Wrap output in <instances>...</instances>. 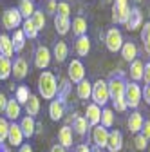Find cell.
I'll list each match as a JSON object with an SVG mask.
<instances>
[{
	"label": "cell",
	"instance_id": "6da1fadb",
	"mask_svg": "<svg viewBox=\"0 0 150 152\" xmlns=\"http://www.w3.org/2000/svg\"><path fill=\"white\" fill-rule=\"evenodd\" d=\"M38 92L44 100H54L58 94V80L49 71H42L38 76Z\"/></svg>",
	"mask_w": 150,
	"mask_h": 152
},
{
	"label": "cell",
	"instance_id": "7a4b0ae2",
	"mask_svg": "<svg viewBox=\"0 0 150 152\" xmlns=\"http://www.w3.org/2000/svg\"><path fill=\"white\" fill-rule=\"evenodd\" d=\"M108 85V94H110V100L116 102V100H123L125 98V89H127V82L123 80V74L119 72L118 76H112V78L107 82Z\"/></svg>",
	"mask_w": 150,
	"mask_h": 152
},
{
	"label": "cell",
	"instance_id": "3957f363",
	"mask_svg": "<svg viewBox=\"0 0 150 152\" xmlns=\"http://www.w3.org/2000/svg\"><path fill=\"white\" fill-rule=\"evenodd\" d=\"M90 98L94 100V103L98 107H105L110 100V94H108V85L105 80H98L96 83H92V94Z\"/></svg>",
	"mask_w": 150,
	"mask_h": 152
},
{
	"label": "cell",
	"instance_id": "277c9868",
	"mask_svg": "<svg viewBox=\"0 0 150 152\" xmlns=\"http://www.w3.org/2000/svg\"><path fill=\"white\" fill-rule=\"evenodd\" d=\"M0 20H2V26L7 31H15V29H20L24 18H22V15H20V11H18V9L9 7V9H6L2 13V18H0Z\"/></svg>",
	"mask_w": 150,
	"mask_h": 152
},
{
	"label": "cell",
	"instance_id": "5b68a950",
	"mask_svg": "<svg viewBox=\"0 0 150 152\" xmlns=\"http://www.w3.org/2000/svg\"><path fill=\"white\" fill-rule=\"evenodd\" d=\"M143 100V89L132 82V83H127V89H125V102H127V107L130 109H138V105L141 103Z\"/></svg>",
	"mask_w": 150,
	"mask_h": 152
},
{
	"label": "cell",
	"instance_id": "8992f818",
	"mask_svg": "<svg viewBox=\"0 0 150 152\" xmlns=\"http://www.w3.org/2000/svg\"><path fill=\"white\" fill-rule=\"evenodd\" d=\"M123 34H121V31L118 29V27H110L108 31H107V34H105V45H107V49L110 51V53H118V51H121V47H123Z\"/></svg>",
	"mask_w": 150,
	"mask_h": 152
},
{
	"label": "cell",
	"instance_id": "52a82bcc",
	"mask_svg": "<svg viewBox=\"0 0 150 152\" xmlns=\"http://www.w3.org/2000/svg\"><path fill=\"white\" fill-rule=\"evenodd\" d=\"M67 72H69V82L71 83H76L78 85L82 80H85V67H83V64L80 60H72L69 64Z\"/></svg>",
	"mask_w": 150,
	"mask_h": 152
},
{
	"label": "cell",
	"instance_id": "ba28073f",
	"mask_svg": "<svg viewBox=\"0 0 150 152\" xmlns=\"http://www.w3.org/2000/svg\"><path fill=\"white\" fill-rule=\"evenodd\" d=\"M29 74V64L24 56H18L13 62V67H11V76L15 80H24L25 76Z\"/></svg>",
	"mask_w": 150,
	"mask_h": 152
},
{
	"label": "cell",
	"instance_id": "9c48e42d",
	"mask_svg": "<svg viewBox=\"0 0 150 152\" xmlns=\"http://www.w3.org/2000/svg\"><path fill=\"white\" fill-rule=\"evenodd\" d=\"M51 51L45 47V45H38L34 51V65L38 69H47L49 64H51Z\"/></svg>",
	"mask_w": 150,
	"mask_h": 152
},
{
	"label": "cell",
	"instance_id": "30bf717a",
	"mask_svg": "<svg viewBox=\"0 0 150 152\" xmlns=\"http://www.w3.org/2000/svg\"><path fill=\"white\" fill-rule=\"evenodd\" d=\"M107 141H108V129H105L103 125L92 127V143H94V147L105 148Z\"/></svg>",
	"mask_w": 150,
	"mask_h": 152
},
{
	"label": "cell",
	"instance_id": "8fae6325",
	"mask_svg": "<svg viewBox=\"0 0 150 152\" xmlns=\"http://www.w3.org/2000/svg\"><path fill=\"white\" fill-rule=\"evenodd\" d=\"M125 27L128 31H138L139 27H143V13L139 7H130V15H128Z\"/></svg>",
	"mask_w": 150,
	"mask_h": 152
},
{
	"label": "cell",
	"instance_id": "7c38bea8",
	"mask_svg": "<svg viewBox=\"0 0 150 152\" xmlns=\"http://www.w3.org/2000/svg\"><path fill=\"white\" fill-rule=\"evenodd\" d=\"M7 141L13 147H22L24 145V132L18 123H9V132H7Z\"/></svg>",
	"mask_w": 150,
	"mask_h": 152
},
{
	"label": "cell",
	"instance_id": "4fadbf2b",
	"mask_svg": "<svg viewBox=\"0 0 150 152\" xmlns=\"http://www.w3.org/2000/svg\"><path fill=\"white\" fill-rule=\"evenodd\" d=\"M130 15V6H116L112 4V22L114 24H127Z\"/></svg>",
	"mask_w": 150,
	"mask_h": 152
},
{
	"label": "cell",
	"instance_id": "5bb4252c",
	"mask_svg": "<svg viewBox=\"0 0 150 152\" xmlns=\"http://www.w3.org/2000/svg\"><path fill=\"white\" fill-rule=\"evenodd\" d=\"M108 152H119L123 148V134L119 130H110L108 132V141L105 147Z\"/></svg>",
	"mask_w": 150,
	"mask_h": 152
},
{
	"label": "cell",
	"instance_id": "9a60e30c",
	"mask_svg": "<svg viewBox=\"0 0 150 152\" xmlns=\"http://www.w3.org/2000/svg\"><path fill=\"white\" fill-rule=\"evenodd\" d=\"M85 120L90 127H96L100 125L101 121V107H98L96 103H90L87 105V110H85Z\"/></svg>",
	"mask_w": 150,
	"mask_h": 152
},
{
	"label": "cell",
	"instance_id": "2e32d148",
	"mask_svg": "<svg viewBox=\"0 0 150 152\" xmlns=\"http://www.w3.org/2000/svg\"><path fill=\"white\" fill-rule=\"evenodd\" d=\"M143 123H145V120H143V116H141V112H138V110H134V112L128 116V120H127V127H128V130L132 132V134H139Z\"/></svg>",
	"mask_w": 150,
	"mask_h": 152
},
{
	"label": "cell",
	"instance_id": "e0dca14e",
	"mask_svg": "<svg viewBox=\"0 0 150 152\" xmlns=\"http://www.w3.org/2000/svg\"><path fill=\"white\" fill-rule=\"evenodd\" d=\"M15 54V49H13V42H11V36L9 34H0V56L4 58H13Z\"/></svg>",
	"mask_w": 150,
	"mask_h": 152
},
{
	"label": "cell",
	"instance_id": "ac0fdd59",
	"mask_svg": "<svg viewBox=\"0 0 150 152\" xmlns=\"http://www.w3.org/2000/svg\"><path fill=\"white\" fill-rule=\"evenodd\" d=\"M4 114H6V118H7V120L15 121V120L20 118V114H22V105L18 103L15 98H13V100H7V105H6Z\"/></svg>",
	"mask_w": 150,
	"mask_h": 152
},
{
	"label": "cell",
	"instance_id": "d6986e66",
	"mask_svg": "<svg viewBox=\"0 0 150 152\" xmlns=\"http://www.w3.org/2000/svg\"><path fill=\"white\" fill-rule=\"evenodd\" d=\"M63 114H65V103L60 102V100H52L49 103V116L52 121H58L63 118Z\"/></svg>",
	"mask_w": 150,
	"mask_h": 152
},
{
	"label": "cell",
	"instance_id": "ffe728a7",
	"mask_svg": "<svg viewBox=\"0 0 150 152\" xmlns=\"http://www.w3.org/2000/svg\"><path fill=\"white\" fill-rule=\"evenodd\" d=\"M18 125H20V129H22V132H24V138H31V136L36 134V121H34V118L24 116Z\"/></svg>",
	"mask_w": 150,
	"mask_h": 152
},
{
	"label": "cell",
	"instance_id": "44dd1931",
	"mask_svg": "<svg viewBox=\"0 0 150 152\" xmlns=\"http://www.w3.org/2000/svg\"><path fill=\"white\" fill-rule=\"evenodd\" d=\"M25 40H27V38H25V34H24L22 29H15V31H13V34H11V42H13L15 53H22V51H24Z\"/></svg>",
	"mask_w": 150,
	"mask_h": 152
},
{
	"label": "cell",
	"instance_id": "7402d4cb",
	"mask_svg": "<svg viewBox=\"0 0 150 152\" xmlns=\"http://www.w3.org/2000/svg\"><path fill=\"white\" fill-rule=\"evenodd\" d=\"M71 31H72V34L76 36V38L87 34V20H85L83 16H76L71 22Z\"/></svg>",
	"mask_w": 150,
	"mask_h": 152
},
{
	"label": "cell",
	"instance_id": "603a6c76",
	"mask_svg": "<svg viewBox=\"0 0 150 152\" xmlns=\"http://www.w3.org/2000/svg\"><path fill=\"white\" fill-rule=\"evenodd\" d=\"M121 56H123V60L132 64L138 58V45L134 42H125L123 47H121Z\"/></svg>",
	"mask_w": 150,
	"mask_h": 152
},
{
	"label": "cell",
	"instance_id": "cb8c5ba5",
	"mask_svg": "<svg viewBox=\"0 0 150 152\" xmlns=\"http://www.w3.org/2000/svg\"><path fill=\"white\" fill-rule=\"evenodd\" d=\"M72 129L69 127V125H63L60 130H58V141H60V145L63 147V148H69V147H72Z\"/></svg>",
	"mask_w": 150,
	"mask_h": 152
},
{
	"label": "cell",
	"instance_id": "d4e9b609",
	"mask_svg": "<svg viewBox=\"0 0 150 152\" xmlns=\"http://www.w3.org/2000/svg\"><path fill=\"white\" fill-rule=\"evenodd\" d=\"M74 51H76L78 56H87L89 54V51H90V40H89L87 34L76 38V42H74Z\"/></svg>",
	"mask_w": 150,
	"mask_h": 152
},
{
	"label": "cell",
	"instance_id": "484cf974",
	"mask_svg": "<svg viewBox=\"0 0 150 152\" xmlns=\"http://www.w3.org/2000/svg\"><path fill=\"white\" fill-rule=\"evenodd\" d=\"M143 71H145V64L141 62V60H134L132 64H130V69H128V76L132 78L136 83L139 82V80H143Z\"/></svg>",
	"mask_w": 150,
	"mask_h": 152
},
{
	"label": "cell",
	"instance_id": "4316f807",
	"mask_svg": "<svg viewBox=\"0 0 150 152\" xmlns=\"http://www.w3.org/2000/svg\"><path fill=\"white\" fill-rule=\"evenodd\" d=\"M25 112H27V116L31 118H36L38 116V112H40V98L36 96V94H31L27 103H25Z\"/></svg>",
	"mask_w": 150,
	"mask_h": 152
},
{
	"label": "cell",
	"instance_id": "83f0119b",
	"mask_svg": "<svg viewBox=\"0 0 150 152\" xmlns=\"http://www.w3.org/2000/svg\"><path fill=\"white\" fill-rule=\"evenodd\" d=\"M52 56H54V60L58 64L65 62V58L69 56V45L65 42H56V45L52 49Z\"/></svg>",
	"mask_w": 150,
	"mask_h": 152
},
{
	"label": "cell",
	"instance_id": "f1b7e54d",
	"mask_svg": "<svg viewBox=\"0 0 150 152\" xmlns=\"http://www.w3.org/2000/svg\"><path fill=\"white\" fill-rule=\"evenodd\" d=\"M72 130L76 132L78 136H85L87 130H89V123L85 120V116H80V114H76L72 120Z\"/></svg>",
	"mask_w": 150,
	"mask_h": 152
},
{
	"label": "cell",
	"instance_id": "f546056e",
	"mask_svg": "<svg viewBox=\"0 0 150 152\" xmlns=\"http://www.w3.org/2000/svg\"><path fill=\"white\" fill-rule=\"evenodd\" d=\"M54 29L58 34H67L71 31V20L65 16H60V15H54Z\"/></svg>",
	"mask_w": 150,
	"mask_h": 152
},
{
	"label": "cell",
	"instance_id": "4dcf8cb0",
	"mask_svg": "<svg viewBox=\"0 0 150 152\" xmlns=\"http://www.w3.org/2000/svg\"><path fill=\"white\" fill-rule=\"evenodd\" d=\"M16 9L20 11V15H22L24 20L31 18V16H33V13L36 11L34 2H31V0H20V4H18V7H16Z\"/></svg>",
	"mask_w": 150,
	"mask_h": 152
},
{
	"label": "cell",
	"instance_id": "1f68e13d",
	"mask_svg": "<svg viewBox=\"0 0 150 152\" xmlns=\"http://www.w3.org/2000/svg\"><path fill=\"white\" fill-rule=\"evenodd\" d=\"M76 92H78V98L80 100H89L90 94H92V83L89 80H82L76 85Z\"/></svg>",
	"mask_w": 150,
	"mask_h": 152
},
{
	"label": "cell",
	"instance_id": "d6a6232c",
	"mask_svg": "<svg viewBox=\"0 0 150 152\" xmlns=\"http://www.w3.org/2000/svg\"><path fill=\"white\" fill-rule=\"evenodd\" d=\"M20 29L24 31L25 38H31V40H34V38L38 36V33H40L38 29H36V26L33 24V20H31V18H27V20H24V22H22Z\"/></svg>",
	"mask_w": 150,
	"mask_h": 152
},
{
	"label": "cell",
	"instance_id": "836d02e7",
	"mask_svg": "<svg viewBox=\"0 0 150 152\" xmlns=\"http://www.w3.org/2000/svg\"><path fill=\"white\" fill-rule=\"evenodd\" d=\"M29 96H31V91H29L27 85H18L16 87V91H15V100L20 103V105H25L27 100H29Z\"/></svg>",
	"mask_w": 150,
	"mask_h": 152
},
{
	"label": "cell",
	"instance_id": "e575fe53",
	"mask_svg": "<svg viewBox=\"0 0 150 152\" xmlns=\"http://www.w3.org/2000/svg\"><path fill=\"white\" fill-rule=\"evenodd\" d=\"M11 67H13V62L9 58H4L0 56V80H7L11 76Z\"/></svg>",
	"mask_w": 150,
	"mask_h": 152
},
{
	"label": "cell",
	"instance_id": "d590c367",
	"mask_svg": "<svg viewBox=\"0 0 150 152\" xmlns=\"http://www.w3.org/2000/svg\"><path fill=\"white\" fill-rule=\"evenodd\" d=\"M100 125H103L105 129H110L112 125H114V110L112 109H103L101 110V121Z\"/></svg>",
	"mask_w": 150,
	"mask_h": 152
},
{
	"label": "cell",
	"instance_id": "8d00e7d4",
	"mask_svg": "<svg viewBox=\"0 0 150 152\" xmlns=\"http://www.w3.org/2000/svg\"><path fill=\"white\" fill-rule=\"evenodd\" d=\"M69 92H71V82H69V80H62L60 85H58V100L65 103Z\"/></svg>",
	"mask_w": 150,
	"mask_h": 152
},
{
	"label": "cell",
	"instance_id": "74e56055",
	"mask_svg": "<svg viewBox=\"0 0 150 152\" xmlns=\"http://www.w3.org/2000/svg\"><path fill=\"white\" fill-rule=\"evenodd\" d=\"M31 20H33V24L36 26V29H38V31H42V29L45 27V15H44V11H40V9H36V11L33 13Z\"/></svg>",
	"mask_w": 150,
	"mask_h": 152
},
{
	"label": "cell",
	"instance_id": "f35d334b",
	"mask_svg": "<svg viewBox=\"0 0 150 152\" xmlns=\"http://www.w3.org/2000/svg\"><path fill=\"white\" fill-rule=\"evenodd\" d=\"M7 132H9V120L6 116H0V143L7 140Z\"/></svg>",
	"mask_w": 150,
	"mask_h": 152
},
{
	"label": "cell",
	"instance_id": "ab89813d",
	"mask_svg": "<svg viewBox=\"0 0 150 152\" xmlns=\"http://www.w3.org/2000/svg\"><path fill=\"white\" fill-rule=\"evenodd\" d=\"M69 13H71V7H69V4H67V2H58V7H56V15L69 18Z\"/></svg>",
	"mask_w": 150,
	"mask_h": 152
},
{
	"label": "cell",
	"instance_id": "60d3db41",
	"mask_svg": "<svg viewBox=\"0 0 150 152\" xmlns=\"http://www.w3.org/2000/svg\"><path fill=\"white\" fill-rule=\"evenodd\" d=\"M134 145H136V148H138V150H145V148H146V145H148V140H146L143 134H136Z\"/></svg>",
	"mask_w": 150,
	"mask_h": 152
},
{
	"label": "cell",
	"instance_id": "b9f144b4",
	"mask_svg": "<svg viewBox=\"0 0 150 152\" xmlns=\"http://www.w3.org/2000/svg\"><path fill=\"white\" fill-rule=\"evenodd\" d=\"M148 38H150V22H145L141 27V42L145 44Z\"/></svg>",
	"mask_w": 150,
	"mask_h": 152
},
{
	"label": "cell",
	"instance_id": "7bdbcfd3",
	"mask_svg": "<svg viewBox=\"0 0 150 152\" xmlns=\"http://www.w3.org/2000/svg\"><path fill=\"white\" fill-rule=\"evenodd\" d=\"M139 134H143L148 141H150V120H146L145 123H143V127H141V132Z\"/></svg>",
	"mask_w": 150,
	"mask_h": 152
},
{
	"label": "cell",
	"instance_id": "ee69618b",
	"mask_svg": "<svg viewBox=\"0 0 150 152\" xmlns=\"http://www.w3.org/2000/svg\"><path fill=\"white\" fill-rule=\"evenodd\" d=\"M114 109H116L118 112H123V110H127L128 107H127V102H125V98H123V100H116V102H114Z\"/></svg>",
	"mask_w": 150,
	"mask_h": 152
},
{
	"label": "cell",
	"instance_id": "f6af8a7d",
	"mask_svg": "<svg viewBox=\"0 0 150 152\" xmlns=\"http://www.w3.org/2000/svg\"><path fill=\"white\" fill-rule=\"evenodd\" d=\"M143 80L146 85H150V62L145 64V71H143Z\"/></svg>",
	"mask_w": 150,
	"mask_h": 152
},
{
	"label": "cell",
	"instance_id": "bcb514c9",
	"mask_svg": "<svg viewBox=\"0 0 150 152\" xmlns=\"http://www.w3.org/2000/svg\"><path fill=\"white\" fill-rule=\"evenodd\" d=\"M56 7H58V2H56V0H47V13L56 15Z\"/></svg>",
	"mask_w": 150,
	"mask_h": 152
},
{
	"label": "cell",
	"instance_id": "7dc6e473",
	"mask_svg": "<svg viewBox=\"0 0 150 152\" xmlns=\"http://www.w3.org/2000/svg\"><path fill=\"white\" fill-rule=\"evenodd\" d=\"M6 105H7V96L4 92H0V112L6 110Z\"/></svg>",
	"mask_w": 150,
	"mask_h": 152
},
{
	"label": "cell",
	"instance_id": "c3c4849f",
	"mask_svg": "<svg viewBox=\"0 0 150 152\" xmlns=\"http://www.w3.org/2000/svg\"><path fill=\"white\" fill-rule=\"evenodd\" d=\"M143 98H145V103L150 105V85H145V89H143Z\"/></svg>",
	"mask_w": 150,
	"mask_h": 152
},
{
	"label": "cell",
	"instance_id": "681fc988",
	"mask_svg": "<svg viewBox=\"0 0 150 152\" xmlns=\"http://www.w3.org/2000/svg\"><path fill=\"white\" fill-rule=\"evenodd\" d=\"M74 152H90V147H87V145H78L76 148H74Z\"/></svg>",
	"mask_w": 150,
	"mask_h": 152
},
{
	"label": "cell",
	"instance_id": "f907efd6",
	"mask_svg": "<svg viewBox=\"0 0 150 152\" xmlns=\"http://www.w3.org/2000/svg\"><path fill=\"white\" fill-rule=\"evenodd\" d=\"M18 152H33V148H31V145H29V143H24Z\"/></svg>",
	"mask_w": 150,
	"mask_h": 152
},
{
	"label": "cell",
	"instance_id": "816d5d0a",
	"mask_svg": "<svg viewBox=\"0 0 150 152\" xmlns=\"http://www.w3.org/2000/svg\"><path fill=\"white\" fill-rule=\"evenodd\" d=\"M51 152H65V148H63V147L58 143V145H54V147L51 148Z\"/></svg>",
	"mask_w": 150,
	"mask_h": 152
},
{
	"label": "cell",
	"instance_id": "f5cc1de1",
	"mask_svg": "<svg viewBox=\"0 0 150 152\" xmlns=\"http://www.w3.org/2000/svg\"><path fill=\"white\" fill-rule=\"evenodd\" d=\"M143 49H145V53H146V54L150 56V38H148V40H146V42L143 44Z\"/></svg>",
	"mask_w": 150,
	"mask_h": 152
},
{
	"label": "cell",
	"instance_id": "db71d44e",
	"mask_svg": "<svg viewBox=\"0 0 150 152\" xmlns=\"http://www.w3.org/2000/svg\"><path fill=\"white\" fill-rule=\"evenodd\" d=\"M116 6H128V0H114Z\"/></svg>",
	"mask_w": 150,
	"mask_h": 152
},
{
	"label": "cell",
	"instance_id": "11a10c76",
	"mask_svg": "<svg viewBox=\"0 0 150 152\" xmlns=\"http://www.w3.org/2000/svg\"><path fill=\"white\" fill-rule=\"evenodd\" d=\"M0 152H9V148H7L4 143H0Z\"/></svg>",
	"mask_w": 150,
	"mask_h": 152
},
{
	"label": "cell",
	"instance_id": "9f6ffc18",
	"mask_svg": "<svg viewBox=\"0 0 150 152\" xmlns=\"http://www.w3.org/2000/svg\"><path fill=\"white\" fill-rule=\"evenodd\" d=\"M90 152H103L100 147H94V148H90Z\"/></svg>",
	"mask_w": 150,
	"mask_h": 152
},
{
	"label": "cell",
	"instance_id": "6f0895ef",
	"mask_svg": "<svg viewBox=\"0 0 150 152\" xmlns=\"http://www.w3.org/2000/svg\"><path fill=\"white\" fill-rule=\"evenodd\" d=\"M134 2H136V4H139V2H141V0H134Z\"/></svg>",
	"mask_w": 150,
	"mask_h": 152
},
{
	"label": "cell",
	"instance_id": "680465c9",
	"mask_svg": "<svg viewBox=\"0 0 150 152\" xmlns=\"http://www.w3.org/2000/svg\"><path fill=\"white\" fill-rule=\"evenodd\" d=\"M148 15H150V9H148Z\"/></svg>",
	"mask_w": 150,
	"mask_h": 152
},
{
	"label": "cell",
	"instance_id": "91938a15",
	"mask_svg": "<svg viewBox=\"0 0 150 152\" xmlns=\"http://www.w3.org/2000/svg\"><path fill=\"white\" fill-rule=\"evenodd\" d=\"M31 2H34V0H31Z\"/></svg>",
	"mask_w": 150,
	"mask_h": 152
}]
</instances>
